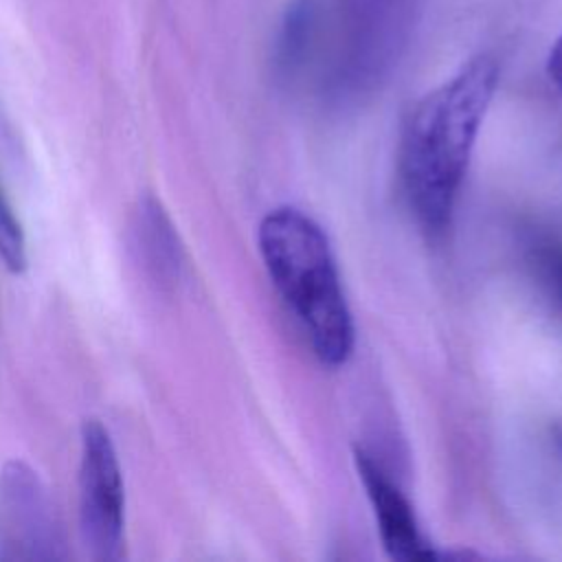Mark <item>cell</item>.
<instances>
[{"mask_svg": "<svg viewBox=\"0 0 562 562\" xmlns=\"http://www.w3.org/2000/svg\"><path fill=\"white\" fill-rule=\"evenodd\" d=\"M353 461L358 476L371 501L378 531L386 553L400 562H430L439 553L424 538L413 507L406 496L393 485V481L382 472V468L362 448L353 450Z\"/></svg>", "mask_w": 562, "mask_h": 562, "instance_id": "obj_5", "label": "cell"}, {"mask_svg": "<svg viewBox=\"0 0 562 562\" xmlns=\"http://www.w3.org/2000/svg\"><path fill=\"white\" fill-rule=\"evenodd\" d=\"M79 529L94 560H121L125 549V490L108 428L99 419L81 426Z\"/></svg>", "mask_w": 562, "mask_h": 562, "instance_id": "obj_3", "label": "cell"}, {"mask_svg": "<svg viewBox=\"0 0 562 562\" xmlns=\"http://www.w3.org/2000/svg\"><path fill=\"white\" fill-rule=\"evenodd\" d=\"M536 263H538L547 285L558 294V301L562 303V252L547 244L544 248H538Z\"/></svg>", "mask_w": 562, "mask_h": 562, "instance_id": "obj_9", "label": "cell"}, {"mask_svg": "<svg viewBox=\"0 0 562 562\" xmlns=\"http://www.w3.org/2000/svg\"><path fill=\"white\" fill-rule=\"evenodd\" d=\"M547 72H549L551 83L562 94V33L555 40V44L551 46V53H549V59H547Z\"/></svg>", "mask_w": 562, "mask_h": 562, "instance_id": "obj_10", "label": "cell"}, {"mask_svg": "<svg viewBox=\"0 0 562 562\" xmlns=\"http://www.w3.org/2000/svg\"><path fill=\"white\" fill-rule=\"evenodd\" d=\"M61 529L48 492L26 463L0 472V560L64 558Z\"/></svg>", "mask_w": 562, "mask_h": 562, "instance_id": "obj_4", "label": "cell"}, {"mask_svg": "<svg viewBox=\"0 0 562 562\" xmlns=\"http://www.w3.org/2000/svg\"><path fill=\"white\" fill-rule=\"evenodd\" d=\"M0 259L7 268L20 272L26 266V241L18 217L0 191Z\"/></svg>", "mask_w": 562, "mask_h": 562, "instance_id": "obj_8", "label": "cell"}, {"mask_svg": "<svg viewBox=\"0 0 562 562\" xmlns=\"http://www.w3.org/2000/svg\"><path fill=\"white\" fill-rule=\"evenodd\" d=\"M259 252L283 303L305 329L314 356L340 367L353 351V318L323 228L294 206L270 211L257 231Z\"/></svg>", "mask_w": 562, "mask_h": 562, "instance_id": "obj_2", "label": "cell"}, {"mask_svg": "<svg viewBox=\"0 0 562 562\" xmlns=\"http://www.w3.org/2000/svg\"><path fill=\"white\" fill-rule=\"evenodd\" d=\"M496 83V59L476 55L422 97L404 123L400 178L428 237H441L452 222L470 154Z\"/></svg>", "mask_w": 562, "mask_h": 562, "instance_id": "obj_1", "label": "cell"}, {"mask_svg": "<svg viewBox=\"0 0 562 562\" xmlns=\"http://www.w3.org/2000/svg\"><path fill=\"white\" fill-rule=\"evenodd\" d=\"M130 248L143 272L160 285L173 283L182 270V246L160 202L138 200L130 220Z\"/></svg>", "mask_w": 562, "mask_h": 562, "instance_id": "obj_6", "label": "cell"}, {"mask_svg": "<svg viewBox=\"0 0 562 562\" xmlns=\"http://www.w3.org/2000/svg\"><path fill=\"white\" fill-rule=\"evenodd\" d=\"M316 24L314 0H294L285 15L277 40V55L283 66H294L307 50Z\"/></svg>", "mask_w": 562, "mask_h": 562, "instance_id": "obj_7", "label": "cell"}]
</instances>
